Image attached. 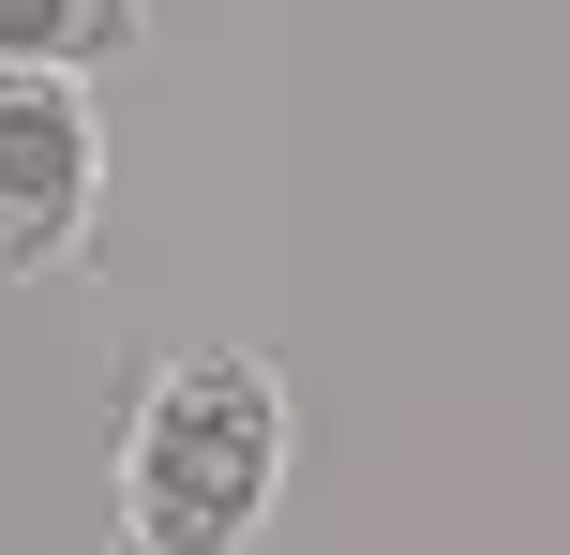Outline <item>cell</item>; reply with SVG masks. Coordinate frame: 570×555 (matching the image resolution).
Here are the masks:
<instances>
[{
	"mask_svg": "<svg viewBox=\"0 0 570 555\" xmlns=\"http://www.w3.org/2000/svg\"><path fill=\"white\" fill-rule=\"evenodd\" d=\"M285 390L240 346H180L120 420V555H240L285 496Z\"/></svg>",
	"mask_w": 570,
	"mask_h": 555,
	"instance_id": "obj_1",
	"label": "cell"
},
{
	"mask_svg": "<svg viewBox=\"0 0 570 555\" xmlns=\"http://www.w3.org/2000/svg\"><path fill=\"white\" fill-rule=\"evenodd\" d=\"M106 210V120L76 76H0V286H46L90 256Z\"/></svg>",
	"mask_w": 570,
	"mask_h": 555,
	"instance_id": "obj_2",
	"label": "cell"
},
{
	"mask_svg": "<svg viewBox=\"0 0 570 555\" xmlns=\"http://www.w3.org/2000/svg\"><path fill=\"white\" fill-rule=\"evenodd\" d=\"M136 30V0H0V76H106Z\"/></svg>",
	"mask_w": 570,
	"mask_h": 555,
	"instance_id": "obj_3",
	"label": "cell"
}]
</instances>
